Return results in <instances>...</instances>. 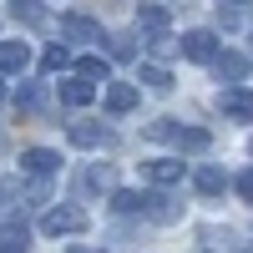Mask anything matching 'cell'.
<instances>
[{"label": "cell", "mask_w": 253, "mask_h": 253, "mask_svg": "<svg viewBox=\"0 0 253 253\" xmlns=\"http://www.w3.org/2000/svg\"><path fill=\"white\" fill-rule=\"evenodd\" d=\"M137 31H142V41H147V51H152V56H172V51H177L162 5H142V10H137Z\"/></svg>", "instance_id": "1"}, {"label": "cell", "mask_w": 253, "mask_h": 253, "mask_svg": "<svg viewBox=\"0 0 253 253\" xmlns=\"http://www.w3.org/2000/svg\"><path fill=\"white\" fill-rule=\"evenodd\" d=\"M147 137H152V142H172V147H182V152H208V147H213V137H208L203 126H177L172 117L152 122V126H147Z\"/></svg>", "instance_id": "2"}, {"label": "cell", "mask_w": 253, "mask_h": 253, "mask_svg": "<svg viewBox=\"0 0 253 253\" xmlns=\"http://www.w3.org/2000/svg\"><path fill=\"white\" fill-rule=\"evenodd\" d=\"M177 51H182L187 61H198V66H218V56H223V46H218L213 31H187V36L177 41Z\"/></svg>", "instance_id": "3"}, {"label": "cell", "mask_w": 253, "mask_h": 253, "mask_svg": "<svg viewBox=\"0 0 253 253\" xmlns=\"http://www.w3.org/2000/svg\"><path fill=\"white\" fill-rule=\"evenodd\" d=\"M41 233H51V238H61V233H86V208H51L46 218H41Z\"/></svg>", "instance_id": "4"}, {"label": "cell", "mask_w": 253, "mask_h": 253, "mask_svg": "<svg viewBox=\"0 0 253 253\" xmlns=\"http://www.w3.org/2000/svg\"><path fill=\"white\" fill-rule=\"evenodd\" d=\"M66 137H71L76 147H117V132H112L107 122H71Z\"/></svg>", "instance_id": "5"}, {"label": "cell", "mask_w": 253, "mask_h": 253, "mask_svg": "<svg viewBox=\"0 0 253 253\" xmlns=\"http://www.w3.org/2000/svg\"><path fill=\"white\" fill-rule=\"evenodd\" d=\"M218 107H223V117H233V122H253V91L228 86V91H218Z\"/></svg>", "instance_id": "6"}, {"label": "cell", "mask_w": 253, "mask_h": 253, "mask_svg": "<svg viewBox=\"0 0 253 253\" xmlns=\"http://www.w3.org/2000/svg\"><path fill=\"white\" fill-rule=\"evenodd\" d=\"M112 208H117V213H142V218H152L157 193H132V187H117V193H112Z\"/></svg>", "instance_id": "7"}, {"label": "cell", "mask_w": 253, "mask_h": 253, "mask_svg": "<svg viewBox=\"0 0 253 253\" xmlns=\"http://www.w3.org/2000/svg\"><path fill=\"white\" fill-rule=\"evenodd\" d=\"M61 31H66L71 41H96V46L107 41V36H101V26H96L91 15H81V10H66V15H61Z\"/></svg>", "instance_id": "8"}, {"label": "cell", "mask_w": 253, "mask_h": 253, "mask_svg": "<svg viewBox=\"0 0 253 253\" xmlns=\"http://www.w3.org/2000/svg\"><path fill=\"white\" fill-rule=\"evenodd\" d=\"M81 193H117V172H112V162H91L86 172H81Z\"/></svg>", "instance_id": "9"}, {"label": "cell", "mask_w": 253, "mask_h": 253, "mask_svg": "<svg viewBox=\"0 0 253 253\" xmlns=\"http://www.w3.org/2000/svg\"><path fill=\"white\" fill-rule=\"evenodd\" d=\"M61 167V157L51 152V147H31V152H20V172H36V177H51Z\"/></svg>", "instance_id": "10"}, {"label": "cell", "mask_w": 253, "mask_h": 253, "mask_svg": "<svg viewBox=\"0 0 253 253\" xmlns=\"http://www.w3.org/2000/svg\"><path fill=\"white\" fill-rule=\"evenodd\" d=\"M10 15L20 20V26H31V31H41V26H51V10L41 5V0H10Z\"/></svg>", "instance_id": "11"}, {"label": "cell", "mask_w": 253, "mask_h": 253, "mask_svg": "<svg viewBox=\"0 0 253 253\" xmlns=\"http://www.w3.org/2000/svg\"><path fill=\"white\" fill-rule=\"evenodd\" d=\"M26 66H31L26 41H0V71H26Z\"/></svg>", "instance_id": "12"}, {"label": "cell", "mask_w": 253, "mask_h": 253, "mask_svg": "<svg viewBox=\"0 0 253 253\" xmlns=\"http://www.w3.org/2000/svg\"><path fill=\"white\" fill-rule=\"evenodd\" d=\"M137 107V86H132V81H112V86H107V112H132Z\"/></svg>", "instance_id": "13"}, {"label": "cell", "mask_w": 253, "mask_h": 253, "mask_svg": "<svg viewBox=\"0 0 253 253\" xmlns=\"http://www.w3.org/2000/svg\"><path fill=\"white\" fill-rule=\"evenodd\" d=\"M198 238H203V248H198V253H238V238L228 233V228H203Z\"/></svg>", "instance_id": "14"}, {"label": "cell", "mask_w": 253, "mask_h": 253, "mask_svg": "<svg viewBox=\"0 0 253 253\" xmlns=\"http://www.w3.org/2000/svg\"><path fill=\"white\" fill-rule=\"evenodd\" d=\"M248 66H253V61H248L243 51H223V56H218V76H223V81H248Z\"/></svg>", "instance_id": "15"}, {"label": "cell", "mask_w": 253, "mask_h": 253, "mask_svg": "<svg viewBox=\"0 0 253 253\" xmlns=\"http://www.w3.org/2000/svg\"><path fill=\"white\" fill-rule=\"evenodd\" d=\"M96 96V86L86 76H71V81H61V101H66V107H86V101Z\"/></svg>", "instance_id": "16"}, {"label": "cell", "mask_w": 253, "mask_h": 253, "mask_svg": "<svg viewBox=\"0 0 253 253\" xmlns=\"http://www.w3.org/2000/svg\"><path fill=\"white\" fill-rule=\"evenodd\" d=\"M31 228L26 223H0V253H26Z\"/></svg>", "instance_id": "17"}, {"label": "cell", "mask_w": 253, "mask_h": 253, "mask_svg": "<svg viewBox=\"0 0 253 253\" xmlns=\"http://www.w3.org/2000/svg\"><path fill=\"white\" fill-rule=\"evenodd\" d=\"M147 182H157V187H172V182H182V162H172V157L147 162Z\"/></svg>", "instance_id": "18"}, {"label": "cell", "mask_w": 253, "mask_h": 253, "mask_svg": "<svg viewBox=\"0 0 253 253\" xmlns=\"http://www.w3.org/2000/svg\"><path fill=\"white\" fill-rule=\"evenodd\" d=\"M193 187H198L203 198H218L223 187H228V177H223V167H198V172H193Z\"/></svg>", "instance_id": "19"}, {"label": "cell", "mask_w": 253, "mask_h": 253, "mask_svg": "<svg viewBox=\"0 0 253 253\" xmlns=\"http://www.w3.org/2000/svg\"><path fill=\"white\" fill-rule=\"evenodd\" d=\"M76 76H86L91 86H96V81H107V76H112V66H107L101 56H81V61H76Z\"/></svg>", "instance_id": "20"}, {"label": "cell", "mask_w": 253, "mask_h": 253, "mask_svg": "<svg viewBox=\"0 0 253 253\" xmlns=\"http://www.w3.org/2000/svg\"><path fill=\"white\" fill-rule=\"evenodd\" d=\"M15 107H26V112H41V107H46V91H41L36 81H26V86L15 91Z\"/></svg>", "instance_id": "21"}, {"label": "cell", "mask_w": 253, "mask_h": 253, "mask_svg": "<svg viewBox=\"0 0 253 253\" xmlns=\"http://www.w3.org/2000/svg\"><path fill=\"white\" fill-rule=\"evenodd\" d=\"M142 81L152 91H172V71H167V66H142Z\"/></svg>", "instance_id": "22"}, {"label": "cell", "mask_w": 253, "mask_h": 253, "mask_svg": "<svg viewBox=\"0 0 253 253\" xmlns=\"http://www.w3.org/2000/svg\"><path fill=\"white\" fill-rule=\"evenodd\" d=\"M61 66H71V51L66 46H51L46 56H41V71H61Z\"/></svg>", "instance_id": "23"}, {"label": "cell", "mask_w": 253, "mask_h": 253, "mask_svg": "<svg viewBox=\"0 0 253 253\" xmlns=\"http://www.w3.org/2000/svg\"><path fill=\"white\" fill-rule=\"evenodd\" d=\"M107 41H112V61H132L137 56V41L132 36H107Z\"/></svg>", "instance_id": "24"}, {"label": "cell", "mask_w": 253, "mask_h": 253, "mask_svg": "<svg viewBox=\"0 0 253 253\" xmlns=\"http://www.w3.org/2000/svg\"><path fill=\"white\" fill-rule=\"evenodd\" d=\"M233 187H238V198H248V203H253V167H248V172H238V182H233Z\"/></svg>", "instance_id": "25"}, {"label": "cell", "mask_w": 253, "mask_h": 253, "mask_svg": "<svg viewBox=\"0 0 253 253\" xmlns=\"http://www.w3.org/2000/svg\"><path fill=\"white\" fill-rule=\"evenodd\" d=\"M15 198H20V182L5 177V182H0V203H15Z\"/></svg>", "instance_id": "26"}, {"label": "cell", "mask_w": 253, "mask_h": 253, "mask_svg": "<svg viewBox=\"0 0 253 253\" xmlns=\"http://www.w3.org/2000/svg\"><path fill=\"white\" fill-rule=\"evenodd\" d=\"M218 5H233V10H243V5H248V0H218Z\"/></svg>", "instance_id": "27"}, {"label": "cell", "mask_w": 253, "mask_h": 253, "mask_svg": "<svg viewBox=\"0 0 253 253\" xmlns=\"http://www.w3.org/2000/svg\"><path fill=\"white\" fill-rule=\"evenodd\" d=\"M71 253H101V248H71Z\"/></svg>", "instance_id": "28"}, {"label": "cell", "mask_w": 253, "mask_h": 253, "mask_svg": "<svg viewBox=\"0 0 253 253\" xmlns=\"http://www.w3.org/2000/svg\"><path fill=\"white\" fill-rule=\"evenodd\" d=\"M0 101H5V81H0Z\"/></svg>", "instance_id": "29"}, {"label": "cell", "mask_w": 253, "mask_h": 253, "mask_svg": "<svg viewBox=\"0 0 253 253\" xmlns=\"http://www.w3.org/2000/svg\"><path fill=\"white\" fill-rule=\"evenodd\" d=\"M248 152H253V142H248Z\"/></svg>", "instance_id": "30"}, {"label": "cell", "mask_w": 253, "mask_h": 253, "mask_svg": "<svg viewBox=\"0 0 253 253\" xmlns=\"http://www.w3.org/2000/svg\"><path fill=\"white\" fill-rule=\"evenodd\" d=\"M0 142H5V137H0Z\"/></svg>", "instance_id": "31"}]
</instances>
